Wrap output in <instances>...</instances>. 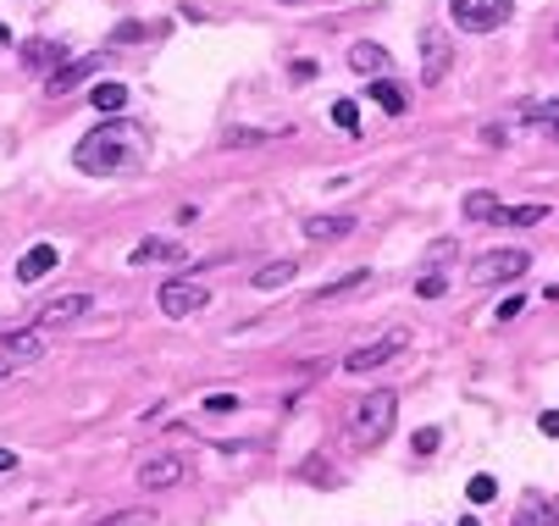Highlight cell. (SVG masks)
Instances as JSON below:
<instances>
[{
	"instance_id": "19",
	"label": "cell",
	"mask_w": 559,
	"mask_h": 526,
	"mask_svg": "<svg viewBox=\"0 0 559 526\" xmlns=\"http://www.w3.org/2000/svg\"><path fill=\"white\" fill-rule=\"evenodd\" d=\"M548 216V205H504L499 222H510V228H537V222Z\"/></svg>"
},
{
	"instance_id": "6",
	"label": "cell",
	"mask_w": 559,
	"mask_h": 526,
	"mask_svg": "<svg viewBox=\"0 0 559 526\" xmlns=\"http://www.w3.org/2000/svg\"><path fill=\"white\" fill-rule=\"evenodd\" d=\"M200 306H211V294L200 288V283H189V277H178V283H167L162 288V311L178 322V316H194Z\"/></svg>"
},
{
	"instance_id": "16",
	"label": "cell",
	"mask_w": 559,
	"mask_h": 526,
	"mask_svg": "<svg viewBox=\"0 0 559 526\" xmlns=\"http://www.w3.org/2000/svg\"><path fill=\"white\" fill-rule=\"evenodd\" d=\"M133 261H139V266H150V261H189V255H183L173 239H144V244L133 250Z\"/></svg>"
},
{
	"instance_id": "36",
	"label": "cell",
	"mask_w": 559,
	"mask_h": 526,
	"mask_svg": "<svg viewBox=\"0 0 559 526\" xmlns=\"http://www.w3.org/2000/svg\"><path fill=\"white\" fill-rule=\"evenodd\" d=\"M7 39H12V34H7V23H0V45H7Z\"/></svg>"
},
{
	"instance_id": "11",
	"label": "cell",
	"mask_w": 559,
	"mask_h": 526,
	"mask_svg": "<svg viewBox=\"0 0 559 526\" xmlns=\"http://www.w3.org/2000/svg\"><path fill=\"white\" fill-rule=\"evenodd\" d=\"M421 45H427V67H421V84H443V72H449V61H454V45H449L443 34H421Z\"/></svg>"
},
{
	"instance_id": "34",
	"label": "cell",
	"mask_w": 559,
	"mask_h": 526,
	"mask_svg": "<svg viewBox=\"0 0 559 526\" xmlns=\"http://www.w3.org/2000/svg\"><path fill=\"white\" fill-rule=\"evenodd\" d=\"M17 466V455H12V449H0V471H12Z\"/></svg>"
},
{
	"instance_id": "20",
	"label": "cell",
	"mask_w": 559,
	"mask_h": 526,
	"mask_svg": "<svg viewBox=\"0 0 559 526\" xmlns=\"http://www.w3.org/2000/svg\"><path fill=\"white\" fill-rule=\"evenodd\" d=\"M349 67H355V72H382V67H388V50H382V45H355V50H349Z\"/></svg>"
},
{
	"instance_id": "2",
	"label": "cell",
	"mask_w": 559,
	"mask_h": 526,
	"mask_svg": "<svg viewBox=\"0 0 559 526\" xmlns=\"http://www.w3.org/2000/svg\"><path fill=\"white\" fill-rule=\"evenodd\" d=\"M393 416H399V394L371 388V394H360L355 410H349V438H355L360 449H377V443L393 432Z\"/></svg>"
},
{
	"instance_id": "8",
	"label": "cell",
	"mask_w": 559,
	"mask_h": 526,
	"mask_svg": "<svg viewBox=\"0 0 559 526\" xmlns=\"http://www.w3.org/2000/svg\"><path fill=\"white\" fill-rule=\"evenodd\" d=\"M189 477V466L178 461V455H155V461H144L139 466V488L144 493H162V488H178Z\"/></svg>"
},
{
	"instance_id": "35",
	"label": "cell",
	"mask_w": 559,
	"mask_h": 526,
	"mask_svg": "<svg viewBox=\"0 0 559 526\" xmlns=\"http://www.w3.org/2000/svg\"><path fill=\"white\" fill-rule=\"evenodd\" d=\"M460 526H483V521H476V515H465V521H460Z\"/></svg>"
},
{
	"instance_id": "5",
	"label": "cell",
	"mask_w": 559,
	"mask_h": 526,
	"mask_svg": "<svg viewBox=\"0 0 559 526\" xmlns=\"http://www.w3.org/2000/svg\"><path fill=\"white\" fill-rule=\"evenodd\" d=\"M532 266V255L526 250H493V255H483L471 266V283L476 288H493V283H510V277H521Z\"/></svg>"
},
{
	"instance_id": "28",
	"label": "cell",
	"mask_w": 559,
	"mask_h": 526,
	"mask_svg": "<svg viewBox=\"0 0 559 526\" xmlns=\"http://www.w3.org/2000/svg\"><path fill=\"white\" fill-rule=\"evenodd\" d=\"M261 139H266V133H250V128H238V133H222V144H227V150H238V144H261Z\"/></svg>"
},
{
	"instance_id": "25",
	"label": "cell",
	"mask_w": 559,
	"mask_h": 526,
	"mask_svg": "<svg viewBox=\"0 0 559 526\" xmlns=\"http://www.w3.org/2000/svg\"><path fill=\"white\" fill-rule=\"evenodd\" d=\"M371 100H377L388 117H399V111H405V95H399L393 84H371Z\"/></svg>"
},
{
	"instance_id": "13",
	"label": "cell",
	"mask_w": 559,
	"mask_h": 526,
	"mask_svg": "<svg viewBox=\"0 0 559 526\" xmlns=\"http://www.w3.org/2000/svg\"><path fill=\"white\" fill-rule=\"evenodd\" d=\"M56 261H61V255H56V244H34V250L17 261V283H39Z\"/></svg>"
},
{
	"instance_id": "18",
	"label": "cell",
	"mask_w": 559,
	"mask_h": 526,
	"mask_svg": "<svg viewBox=\"0 0 559 526\" xmlns=\"http://www.w3.org/2000/svg\"><path fill=\"white\" fill-rule=\"evenodd\" d=\"M499 200L488 194V189H476V194H465V216H476V222H499Z\"/></svg>"
},
{
	"instance_id": "33",
	"label": "cell",
	"mask_w": 559,
	"mask_h": 526,
	"mask_svg": "<svg viewBox=\"0 0 559 526\" xmlns=\"http://www.w3.org/2000/svg\"><path fill=\"white\" fill-rule=\"evenodd\" d=\"M537 427H543V432L554 438V432H559V410H543V416H537Z\"/></svg>"
},
{
	"instance_id": "24",
	"label": "cell",
	"mask_w": 559,
	"mask_h": 526,
	"mask_svg": "<svg viewBox=\"0 0 559 526\" xmlns=\"http://www.w3.org/2000/svg\"><path fill=\"white\" fill-rule=\"evenodd\" d=\"M465 493H471V504H493V499H499V482L483 471V477H471V482H465Z\"/></svg>"
},
{
	"instance_id": "7",
	"label": "cell",
	"mask_w": 559,
	"mask_h": 526,
	"mask_svg": "<svg viewBox=\"0 0 559 526\" xmlns=\"http://www.w3.org/2000/svg\"><path fill=\"white\" fill-rule=\"evenodd\" d=\"M405 344H411V333H405V327H388V333H382L377 344H366V349H355V355H349L344 366H349V371H371V366H382V360H393V355H399V349H405Z\"/></svg>"
},
{
	"instance_id": "14",
	"label": "cell",
	"mask_w": 559,
	"mask_h": 526,
	"mask_svg": "<svg viewBox=\"0 0 559 526\" xmlns=\"http://www.w3.org/2000/svg\"><path fill=\"white\" fill-rule=\"evenodd\" d=\"M95 67H100V61H95V56H84V61H72V67L50 72V79H45V95H56V100H61V95H67L78 79H84V72H95Z\"/></svg>"
},
{
	"instance_id": "21",
	"label": "cell",
	"mask_w": 559,
	"mask_h": 526,
	"mask_svg": "<svg viewBox=\"0 0 559 526\" xmlns=\"http://www.w3.org/2000/svg\"><path fill=\"white\" fill-rule=\"evenodd\" d=\"M283 283H294V261H272L255 272V288H283Z\"/></svg>"
},
{
	"instance_id": "23",
	"label": "cell",
	"mask_w": 559,
	"mask_h": 526,
	"mask_svg": "<svg viewBox=\"0 0 559 526\" xmlns=\"http://www.w3.org/2000/svg\"><path fill=\"white\" fill-rule=\"evenodd\" d=\"M366 283V272H349V277H338V283H328V288H316V306H328V299H338V294H349V288H360Z\"/></svg>"
},
{
	"instance_id": "30",
	"label": "cell",
	"mask_w": 559,
	"mask_h": 526,
	"mask_svg": "<svg viewBox=\"0 0 559 526\" xmlns=\"http://www.w3.org/2000/svg\"><path fill=\"white\" fill-rule=\"evenodd\" d=\"M233 405H238V399H233V394H211V399H205V410H211V416H227V410H233Z\"/></svg>"
},
{
	"instance_id": "31",
	"label": "cell",
	"mask_w": 559,
	"mask_h": 526,
	"mask_svg": "<svg viewBox=\"0 0 559 526\" xmlns=\"http://www.w3.org/2000/svg\"><path fill=\"white\" fill-rule=\"evenodd\" d=\"M521 306H526V299H521V294H510V299H504V306H499V322H510V316H521Z\"/></svg>"
},
{
	"instance_id": "4",
	"label": "cell",
	"mask_w": 559,
	"mask_h": 526,
	"mask_svg": "<svg viewBox=\"0 0 559 526\" xmlns=\"http://www.w3.org/2000/svg\"><path fill=\"white\" fill-rule=\"evenodd\" d=\"M45 355V333L39 327H23V333H0V378H12V371L34 366Z\"/></svg>"
},
{
	"instance_id": "17",
	"label": "cell",
	"mask_w": 559,
	"mask_h": 526,
	"mask_svg": "<svg viewBox=\"0 0 559 526\" xmlns=\"http://www.w3.org/2000/svg\"><path fill=\"white\" fill-rule=\"evenodd\" d=\"M526 122H532L537 133L559 139V100H537V106H526Z\"/></svg>"
},
{
	"instance_id": "3",
	"label": "cell",
	"mask_w": 559,
	"mask_h": 526,
	"mask_svg": "<svg viewBox=\"0 0 559 526\" xmlns=\"http://www.w3.org/2000/svg\"><path fill=\"white\" fill-rule=\"evenodd\" d=\"M510 12H515V0H449V17L465 34H493V28H504Z\"/></svg>"
},
{
	"instance_id": "22",
	"label": "cell",
	"mask_w": 559,
	"mask_h": 526,
	"mask_svg": "<svg viewBox=\"0 0 559 526\" xmlns=\"http://www.w3.org/2000/svg\"><path fill=\"white\" fill-rule=\"evenodd\" d=\"M90 100H95L100 111H122V106H128V89H122V84H95Z\"/></svg>"
},
{
	"instance_id": "27",
	"label": "cell",
	"mask_w": 559,
	"mask_h": 526,
	"mask_svg": "<svg viewBox=\"0 0 559 526\" xmlns=\"http://www.w3.org/2000/svg\"><path fill=\"white\" fill-rule=\"evenodd\" d=\"M333 122H338V128H355V122H360V106H355V100H338V106H333Z\"/></svg>"
},
{
	"instance_id": "15",
	"label": "cell",
	"mask_w": 559,
	"mask_h": 526,
	"mask_svg": "<svg viewBox=\"0 0 559 526\" xmlns=\"http://www.w3.org/2000/svg\"><path fill=\"white\" fill-rule=\"evenodd\" d=\"M305 234L310 239H344V234H355V216H310Z\"/></svg>"
},
{
	"instance_id": "10",
	"label": "cell",
	"mask_w": 559,
	"mask_h": 526,
	"mask_svg": "<svg viewBox=\"0 0 559 526\" xmlns=\"http://www.w3.org/2000/svg\"><path fill=\"white\" fill-rule=\"evenodd\" d=\"M510 526H559V499H548V493H526Z\"/></svg>"
},
{
	"instance_id": "29",
	"label": "cell",
	"mask_w": 559,
	"mask_h": 526,
	"mask_svg": "<svg viewBox=\"0 0 559 526\" xmlns=\"http://www.w3.org/2000/svg\"><path fill=\"white\" fill-rule=\"evenodd\" d=\"M438 438H443L438 427H421V432H416V455H432V449H438Z\"/></svg>"
},
{
	"instance_id": "9",
	"label": "cell",
	"mask_w": 559,
	"mask_h": 526,
	"mask_svg": "<svg viewBox=\"0 0 559 526\" xmlns=\"http://www.w3.org/2000/svg\"><path fill=\"white\" fill-rule=\"evenodd\" d=\"M90 306H95L90 294H67V299H50V306L39 311V333H50V327H67V322H78V316H84Z\"/></svg>"
},
{
	"instance_id": "32",
	"label": "cell",
	"mask_w": 559,
	"mask_h": 526,
	"mask_svg": "<svg viewBox=\"0 0 559 526\" xmlns=\"http://www.w3.org/2000/svg\"><path fill=\"white\" fill-rule=\"evenodd\" d=\"M117 39H122V45H133V39H144V28H139V23H122V28H117Z\"/></svg>"
},
{
	"instance_id": "12",
	"label": "cell",
	"mask_w": 559,
	"mask_h": 526,
	"mask_svg": "<svg viewBox=\"0 0 559 526\" xmlns=\"http://www.w3.org/2000/svg\"><path fill=\"white\" fill-rule=\"evenodd\" d=\"M23 61H28L34 72H45V67L61 72V67H67V45H61V39H28V45H23Z\"/></svg>"
},
{
	"instance_id": "1",
	"label": "cell",
	"mask_w": 559,
	"mask_h": 526,
	"mask_svg": "<svg viewBox=\"0 0 559 526\" xmlns=\"http://www.w3.org/2000/svg\"><path fill=\"white\" fill-rule=\"evenodd\" d=\"M144 156H150V133L139 122H128V117H111L106 128L84 133V139H78V150H72V162L84 167V172H100V178L106 172H139Z\"/></svg>"
},
{
	"instance_id": "26",
	"label": "cell",
	"mask_w": 559,
	"mask_h": 526,
	"mask_svg": "<svg viewBox=\"0 0 559 526\" xmlns=\"http://www.w3.org/2000/svg\"><path fill=\"white\" fill-rule=\"evenodd\" d=\"M95 526H155V515H150V510H117V515H106V521H95Z\"/></svg>"
}]
</instances>
